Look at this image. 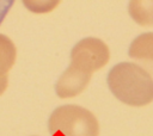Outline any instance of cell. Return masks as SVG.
<instances>
[{
    "label": "cell",
    "instance_id": "4",
    "mask_svg": "<svg viewBox=\"0 0 153 136\" xmlns=\"http://www.w3.org/2000/svg\"><path fill=\"white\" fill-rule=\"evenodd\" d=\"M91 76L92 73H88L71 63L55 84V92L57 97L72 98L78 95L86 88Z\"/></svg>",
    "mask_w": 153,
    "mask_h": 136
},
{
    "label": "cell",
    "instance_id": "8",
    "mask_svg": "<svg viewBox=\"0 0 153 136\" xmlns=\"http://www.w3.org/2000/svg\"><path fill=\"white\" fill-rule=\"evenodd\" d=\"M12 5H13L12 0H0V24L4 20V18L6 17V14L10 11Z\"/></svg>",
    "mask_w": 153,
    "mask_h": 136
},
{
    "label": "cell",
    "instance_id": "7",
    "mask_svg": "<svg viewBox=\"0 0 153 136\" xmlns=\"http://www.w3.org/2000/svg\"><path fill=\"white\" fill-rule=\"evenodd\" d=\"M16 56L14 43L7 36L0 33V80L7 78V73L16 62Z\"/></svg>",
    "mask_w": 153,
    "mask_h": 136
},
{
    "label": "cell",
    "instance_id": "9",
    "mask_svg": "<svg viewBox=\"0 0 153 136\" xmlns=\"http://www.w3.org/2000/svg\"><path fill=\"white\" fill-rule=\"evenodd\" d=\"M7 84H8V78L0 80V95H1V94L5 92V89L7 88Z\"/></svg>",
    "mask_w": 153,
    "mask_h": 136
},
{
    "label": "cell",
    "instance_id": "5",
    "mask_svg": "<svg viewBox=\"0 0 153 136\" xmlns=\"http://www.w3.org/2000/svg\"><path fill=\"white\" fill-rule=\"evenodd\" d=\"M129 57L136 61V64L143 68L151 76L153 75V32L139 35L128 50Z\"/></svg>",
    "mask_w": 153,
    "mask_h": 136
},
{
    "label": "cell",
    "instance_id": "3",
    "mask_svg": "<svg viewBox=\"0 0 153 136\" xmlns=\"http://www.w3.org/2000/svg\"><path fill=\"white\" fill-rule=\"evenodd\" d=\"M110 57L108 45L94 37H87L79 41L71 51V63L88 72L104 67Z\"/></svg>",
    "mask_w": 153,
    "mask_h": 136
},
{
    "label": "cell",
    "instance_id": "2",
    "mask_svg": "<svg viewBox=\"0 0 153 136\" xmlns=\"http://www.w3.org/2000/svg\"><path fill=\"white\" fill-rule=\"evenodd\" d=\"M51 135L61 132L65 136H98L99 125L94 115L78 105H62L53 111L48 120Z\"/></svg>",
    "mask_w": 153,
    "mask_h": 136
},
{
    "label": "cell",
    "instance_id": "1",
    "mask_svg": "<svg viewBox=\"0 0 153 136\" xmlns=\"http://www.w3.org/2000/svg\"><path fill=\"white\" fill-rule=\"evenodd\" d=\"M106 81L112 94L127 105L145 106L153 101V78L136 63H117Z\"/></svg>",
    "mask_w": 153,
    "mask_h": 136
},
{
    "label": "cell",
    "instance_id": "6",
    "mask_svg": "<svg viewBox=\"0 0 153 136\" xmlns=\"http://www.w3.org/2000/svg\"><path fill=\"white\" fill-rule=\"evenodd\" d=\"M128 11L135 23L142 26L153 25V1L134 0L129 2Z\"/></svg>",
    "mask_w": 153,
    "mask_h": 136
}]
</instances>
